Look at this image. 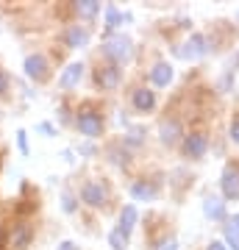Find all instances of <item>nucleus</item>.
<instances>
[{
    "label": "nucleus",
    "mask_w": 239,
    "mask_h": 250,
    "mask_svg": "<svg viewBox=\"0 0 239 250\" xmlns=\"http://www.w3.org/2000/svg\"><path fill=\"white\" fill-rule=\"evenodd\" d=\"M103 53H106V59H111L114 64H125L128 59H131V39L123 34L117 36H106L103 39Z\"/></svg>",
    "instance_id": "obj_1"
},
{
    "label": "nucleus",
    "mask_w": 239,
    "mask_h": 250,
    "mask_svg": "<svg viewBox=\"0 0 239 250\" xmlns=\"http://www.w3.org/2000/svg\"><path fill=\"white\" fill-rule=\"evenodd\" d=\"M81 200H84L87 206H92V208H100V206H106L109 192H106V187H103L100 181H87L84 189H81Z\"/></svg>",
    "instance_id": "obj_2"
},
{
    "label": "nucleus",
    "mask_w": 239,
    "mask_h": 250,
    "mask_svg": "<svg viewBox=\"0 0 239 250\" xmlns=\"http://www.w3.org/2000/svg\"><path fill=\"white\" fill-rule=\"evenodd\" d=\"M25 75L36 83H44V81L50 78V70H47V59L42 53H31L25 59Z\"/></svg>",
    "instance_id": "obj_3"
},
{
    "label": "nucleus",
    "mask_w": 239,
    "mask_h": 250,
    "mask_svg": "<svg viewBox=\"0 0 239 250\" xmlns=\"http://www.w3.org/2000/svg\"><path fill=\"white\" fill-rule=\"evenodd\" d=\"M78 131L89 139H95V136L103 134V120H100L98 111H81L78 114Z\"/></svg>",
    "instance_id": "obj_4"
},
{
    "label": "nucleus",
    "mask_w": 239,
    "mask_h": 250,
    "mask_svg": "<svg viewBox=\"0 0 239 250\" xmlns=\"http://www.w3.org/2000/svg\"><path fill=\"white\" fill-rule=\"evenodd\" d=\"M206 147H209L206 134H189L184 139V156H186V159H203Z\"/></svg>",
    "instance_id": "obj_5"
},
{
    "label": "nucleus",
    "mask_w": 239,
    "mask_h": 250,
    "mask_svg": "<svg viewBox=\"0 0 239 250\" xmlns=\"http://www.w3.org/2000/svg\"><path fill=\"white\" fill-rule=\"evenodd\" d=\"M222 195L228 200H237L239 197V167L237 164H228L225 172H222Z\"/></svg>",
    "instance_id": "obj_6"
},
{
    "label": "nucleus",
    "mask_w": 239,
    "mask_h": 250,
    "mask_svg": "<svg viewBox=\"0 0 239 250\" xmlns=\"http://www.w3.org/2000/svg\"><path fill=\"white\" fill-rule=\"evenodd\" d=\"M95 81H98V86L103 89H114L117 83H120V70H117V64H100L98 72H95Z\"/></svg>",
    "instance_id": "obj_7"
},
{
    "label": "nucleus",
    "mask_w": 239,
    "mask_h": 250,
    "mask_svg": "<svg viewBox=\"0 0 239 250\" xmlns=\"http://www.w3.org/2000/svg\"><path fill=\"white\" fill-rule=\"evenodd\" d=\"M31 239H34V228H31L28 223H22V225H17V228H14L9 248L11 250H28V248H31Z\"/></svg>",
    "instance_id": "obj_8"
},
{
    "label": "nucleus",
    "mask_w": 239,
    "mask_h": 250,
    "mask_svg": "<svg viewBox=\"0 0 239 250\" xmlns=\"http://www.w3.org/2000/svg\"><path fill=\"white\" fill-rule=\"evenodd\" d=\"M133 108L136 111H142V114H148V111H153V106H156V95H153L148 86H139V89H133Z\"/></svg>",
    "instance_id": "obj_9"
},
{
    "label": "nucleus",
    "mask_w": 239,
    "mask_h": 250,
    "mask_svg": "<svg viewBox=\"0 0 239 250\" xmlns=\"http://www.w3.org/2000/svg\"><path fill=\"white\" fill-rule=\"evenodd\" d=\"M159 134H161V142L173 147V145H178V139H181V123H178V120H161Z\"/></svg>",
    "instance_id": "obj_10"
},
{
    "label": "nucleus",
    "mask_w": 239,
    "mask_h": 250,
    "mask_svg": "<svg viewBox=\"0 0 239 250\" xmlns=\"http://www.w3.org/2000/svg\"><path fill=\"white\" fill-rule=\"evenodd\" d=\"M81 75H84V64H81V62H72L70 67L62 72L59 86H62V89H72V86H78V83H81Z\"/></svg>",
    "instance_id": "obj_11"
},
{
    "label": "nucleus",
    "mask_w": 239,
    "mask_h": 250,
    "mask_svg": "<svg viewBox=\"0 0 239 250\" xmlns=\"http://www.w3.org/2000/svg\"><path fill=\"white\" fill-rule=\"evenodd\" d=\"M67 45L70 47H84L89 42V31L84 25H72V28H67Z\"/></svg>",
    "instance_id": "obj_12"
},
{
    "label": "nucleus",
    "mask_w": 239,
    "mask_h": 250,
    "mask_svg": "<svg viewBox=\"0 0 239 250\" xmlns=\"http://www.w3.org/2000/svg\"><path fill=\"white\" fill-rule=\"evenodd\" d=\"M151 81L156 83V86H167L170 81H173V67H170V64H164V62H159L151 70Z\"/></svg>",
    "instance_id": "obj_13"
},
{
    "label": "nucleus",
    "mask_w": 239,
    "mask_h": 250,
    "mask_svg": "<svg viewBox=\"0 0 239 250\" xmlns=\"http://www.w3.org/2000/svg\"><path fill=\"white\" fill-rule=\"evenodd\" d=\"M156 192H159V189L153 187V184H148V181H133V187H131V195L136 197V200H145V203L153 200Z\"/></svg>",
    "instance_id": "obj_14"
},
{
    "label": "nucleus",
    "mask_w": 239,
    "mask_h": 250,
    "mask_svg": "<svg viewBox=\"0 0 239 250\" xmlns=\"http://www.w3.org/2000/svg\"><path fill=\"white\" fill-rule=\"evenodd\" d=\"M133 223H136V208H133V206H125L123 214H120V225H117V231L123 233V236H131Z\"/></svg>",
    "instance_id": "obj_15"
},
{
    "label": "nucleus",
    "mask_w": 239,
    "mask_h": 250,
    "mask_svg": "<svg viewBox=\"0 0 239 250\" xmlns=\"http://www.w3.org/2000/svg\"><path fill=\"white\" fill-rule=\"evenodd\" d=\"M206 217H212V220H222L225 217V206H222V200H217V197H209L203 206Z\"/></svg>",
    "instance_id": "obj_16"
},
{
    "label": "nucleus",
    "mask_w": 239,
    "mask_h": 250,
    "mask_svg": "<svg viewBox=\"0 0 239 250\" xmlns=\"http://www.w3.org/2000/svg\"><path fill=\"white\" fill-rule=\"evenodd\" d=\"M186 47H189V50H186L184 56H203L206 53V39L200 34H195L189 42H186Z\"/></svg>",
    "instance_id": "obj_17"
},
{
    "label": "nucleus",
    "mask_w": 239,
    "mask_h": 250,
    "mask_svg": "<svg viewBox=\"0 0 239 250\" xmlns=\"http://www.w3.org/2000/svg\"><path fill=\"white\" fill-rule=\"evenodd\" d=\"M75 9H78L81 17H95V14L100 11V6L95 3V0H84V3H78V6H75Z\"/></svg>",
    "instance_id": "obj_18"
},
{
    "label": "nucleus",
    "mask_w": 239,
    "mask_h": 250,
    "mask_svg": "<svg viewBox=\"0 0 239 250\" xmlns=\"http://www.w3.org/2000/svg\"><path fill=\"white\" fill-rule=\"evenodd\" d=\"M125 20H131L128 14H120L117 9H109L106 11V28H117L120 22H125Z\"/></svg>",
    "instance_id": "obj_19"
},
{
    "label": "nucleus",
    "mask_w": 239,
    "mask_h": 250,
    "mask_svg": "<svg viewBox=\"0 0 239 250\" xmlns=\"http://www.w3.org/2000/svg\"><path fill=\"white\" fill-rule=\"evenodd\" d=\"M109 242H111V248H114V250H123V248H125V242H128V236H123L120 231H111Z\"/></svg>",
    "instance_id": "obj_20"
},
{
    "label": "nucleus",
    "mask_w": 239,
    "mask_h": 250,
    "mask_svg": "<svg viewBox=\"0 0 239 250\" xmlns=\"http://www.w3.org/2000/svg\"><path fill=\"white\" fill-rule=\"evenodd\" d=\"M62 208L67 211V214H72V211H75V197H72L70 192H64V195H62Z\"/></svg>",
    "instance_id": "obj_21"
},
{
    "label": "nucleus",
    "mask_w": 239,
    "mask_h": 250,
    "mask_svg": "<svg viewBox=\"0 0 239 250\" xmlns=\"http://www.w3.org/2000/svg\"><path fill=\"white\" fill-rule=\"evenodd\" d=\"M156 250H178V242H175V236H164V239L159 242V248Z\"/></svg>",
    "instance_id": "obj_22"
},
{
    "label": "nucleus",
    "mask_w": 239,
    "mask_h": 250,
    "mask_svg": "<svg viewBox=\"0 0 239 250\" xmlns=\"http://www.w3.org/2000/svg\"><path fill=\"white\" fill-rule=\"evenodd\" d=\"M231 139L239 145V114L234 117V123H231Z\"/></svg>",
    "instance_id": "obj_23"
},
{
    "label": "nucleus",
    "mask_w": 239,
    "mask_h": 250,
    "mask_svg": "<svg viewBox=\"0 0 239 250\" xmlns=\"http://www.w3.org/2000/svg\"><path fill=\"white\" fill-rule=\"evenodd\" d=\"M6 92H9V75H6V72L0 70V98H3Z\"/></svg>",
    "instance_id": "obj_24"
},
{
    "label": "nucleus",
    "mask_w": 239,
    "mask_h": 250,
    "mask_svg": "<svg viewBox=\"0 0 239 250\" xmlns=\"http://www.w3.org/2000/svg\"><path fill=\"white\" fill-rule=\"evenodd\" d=\"M17 142H20V150L28 153V139H25V131H20L17 134Z\"/></svg>",
    "instance_id": "obj_25"
},
{
    "label": "nucleus",
    "mask_w": 239,
    "mask_h": 250,
    "mask_svg": "<svg viewBox=\"0 0 239 250\" xmlns=\"http://www.w3.org/2000/svg\"><path fill=\"white\" fill-rule=\"evenodd\" d=\"M36 131H42V134H53V128L47 123H42V125H36Z\"/></svg>",
    "instance_id": "obj_26"
},
{
    "label": "nucleus",
    "mask_w": 239,
    "mask_h": 250,
    "mask_svg": "<svg viewBox=\"0 0 239 250\" xmlns=\"http://www.w3.org/2000/svg\"><path fill=\"white\" fill-rule=\"evenodd\" d=\"M56 250H78V248H75L72 242H62V245H59V248H56Z\"/></svg>",
    "instance_id": "obj_27"
},
{
    "label": "nucleus",
    "mask_w": 239,
    "mask_h": 250,
    "mask_svg": "<svg viewBox=\"0 0 239 250\" xmlns=\"http://www.w3.org/2000/svg\"><path fill=\"white\" fill-rule=\"evenodd\" d=\"M62 156H64V161H67V164H72V161H75V159H72V153H70V150H64Z\"/></svg>",
    "instance_id": "obj_28"
},
{
    "label": "nucleus",
    "mask_w": 239,
    "mask_h": 250,
    "mask_svg": "<svg viewBox=\"0 0 239 250\" xmlns=\"http://www.w3.org/2000/svg\"><path fill=\"white\" fill-rule=\"evenodd\" d=\"M209 250H225V248H222L220 242H212V245H209Z\"/></svg>",
    "instance_id": "obj_29"
}]
</instances>
